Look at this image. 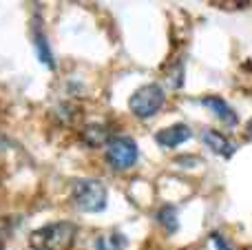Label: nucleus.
<instances>
[{"instance_id": "1", "label": "nucleus", "mask_w": 252, "mask_h": 250, "mask_svg": "<svg viewBox=\"0 0 252 250\" xmlns=\"http://www.w3.org/2000/svg\"><path fill=\"white\" fill-rule=\"evenodd\" d=\"M75 226L71 221H53L29 235L31 250H66L73 244Z\"/></svg>"}, {"instance_id": "2", "label": "nucleus", "mask_w": 252, "mask_h": 250, "mask_svg": "<svg viewBox=\"0 0 252 250\" xmlns=\"http://www.w3.org/2000/svg\"><path fill=\"white\" fill-rule=\"evenodd\" d=\"M71 197H73V204L82 213H100L106 208L109 193H106V186L100 180L84 177V180H78L73 184Z\"/></svg>"}, {"instance_id": "3", "label": "nucleus", "mask_w": 252, "mask_h": 250, "mask_svg": "<svg viewBox=\"0 0 252 250\" xmlns=\"http://www.w3.org/2000/svg\"><path fill=\"white\" fill-rule=\"evenodd\" d=\"M164 100H166L164 89L157 82H151V84H144V87L135 89V93L128 100V109L135 118L146 120V118H153L164 106Z\"/></svg>"}, {"instance_id": "4", "label": "nucleus", "mask_w": 252, "mask_h": 250, "mask_svg": "<svg viewBox=\"0 0 252 250\" xmlns=\"http://www.w3.org/2000/svg\"><path fill=\"white\" fill-rule=\"evenodd\" d=\"M137 157H139V149L135 144V140H130V137L118 135L111 137L109 144H106V162L113 168H118V171H126V168L135 166Z\"/></svg>"}, {"instance_id": "5", "label": "nucleus", "mask_w": 252, "mask_h": 250, "mask_svg": "<svg viewBox=\"0 0 252 250\" xmlns=\"http://www.w3.org/2000/svg\"><path fill=\"white\" fill-rule=\"evenodd\" d=\"M190 137H192L190 126H186V124H173V126H166L161 131H157L155 142L159 146H164V149H175V146L184 144Z\"/></svg>"}, {"instance_id": "6", "label": "nucleus", "mask_w": 252, "mask_h": 250, "mask_svg": "<svg viewBox=\"0 0 252 250\" xmlns=\"http://www.w3.org/2000/svg\"><path fill=\"white\" fill-rule=\"evenodd\" d=\"M201 104H204L206 109L213 111V113L217 115V118L221 120L223 124H228V126H235V124H237L235 109H232V106L228 104L223 97H219V95H206V97H201Z\"/></svg>"}, {"instance_id": "7", "label": "nucleus", "mask_w": 252, "mask_h": 250, "mask_svg": "<svg viewBox=\"0 0 252 250\" xmlns=\"http://www.w3.org/2000/svg\"><path fill=\"white\" fill-rule=\"evenodd\" d=\"M204 142H206V146H208L213 153H217V155H221V157H232L235 155V151H237V146L232 144L230 140H228L223 133H219V131H215V128H206L204 131Z\"/></svg>"}, {"instance_id": "8", "label": "nucleus", "mask_w": 252, "mask_h": 250, "mask_svg": "<svg viewBox=\"0 0 252 250\" xmlns=\"http://www.w3.org/2000/svg\"><path fill=\"white\" fill-rule=\"evenodd\" d=\"M82 142L93 146V149H97V146H102V144H109V128L97 122L87 124V126L82 128Z\"/></svg>"}, {"instance_id": "9", "label": "nucleus", "mask_w": 252, "mask_h": 250, "mask_svg": "<svg viewBox=\"0 0 252 250\" xmlns=\"http://www.w3.org/2000/svg\"><path fill=\"white\" fill-rule=\"evenodd\" d=\"M33 47H35V51H38L40 62L47 64L49 69H53V56H51V49H49V40H47V35L42 33L38 22L33 25Z\"/></svg>"}, {"instance_id": "10", "label": "nucleus", "mask_w": 252, "mask_h": 250, "mask_svg": "<svg viewBox=\"0 0 252 250\" xmlns=\"http://www.w3.org/2000/svg\"><path fill=\"white\" fill-rule=\"evenodd\" d=\"M126 237L122 233H106V235H97L93 246L95 250H124L126 248Z\"/></svg>"}, {"instance_id": "11", "label": "nucleus", "mask_w": 252, "mask_h": 250, "mask_svg": "<svg viewBox=\"0 0 252 250\" xmlns=\"http://www.w3.org/2000/svg\"><path fill=\"white\" fill-rule=\"evenodd\" d=\"M157 221L164 226L166 233H175L179 228V221H177V208L175 206H164L157 211Z\"/></svg>"}, {"instance_id": "12", "label": "nucleus", "mask_w": 252, "mask_h": 250, "mask_svg": "<svg viewBox=\"0 0 252 250\" xmlns=\"http://www.w3.org/2000/svg\"><path fill=\"white\" fill-rule=\"evenodd\" d=\"M213 244H215V246H217V250H235V248L230 246V244L226 242V239L221 237V235H217V233L213 235Z\"/></svg>"}, {"instance_id": "13", "label": "nucleus", "mask_w": 252, "mask_h": 250, "mask_svg": "<svg viewBox=\"0 0 252 250\" xmlns=\"http://www.w3.org/2000/svg\"><path fill=\"white\" fill-rule=\"evenodd\" d=\"M4 233H7V230H4V226H2V221H0V239H4Z\"/></svg>"}, {"instance_id": "14", "label": "nucleus", "mask_w": 252, "mask_h": 250, "mask_svg": "<svg viewBox=\"0 0 252 250\" xmlns=\"http://www.w3.org/2000/svg\"><path fill=\"white\" fill-rule=\"evenodd\" d=\"M246 131H248V135L252 137V120H250V122H248V126H246Z\"/></svg>"}, {"instance_id": "15", "label": "nucleus", "mask_w": 252, "mask_h": 250, "mask_svg": "<svg viewBox=\"0 0 252 250\" xmlns=\"http://www.w3.org/2000/svg\"><path fill=\"white\" fill-rule=\"evenodd\" d=\"M2 149H4V137L0 135V151H2Z\"/></svg>"}, {"instance_id": "16", "label": "nucleus", "mask_w": 252, "mask_h": 250, "mask_svg": "<svg viewBox=\"0 0 252 250\" xmlns=\"http://www.w3.org/2000/svg\"><path fill=\"white\" fill-rule=\"evenodd\" d=\"M248 250H252V248H248Z\"/></svg>"}]
</instances>
